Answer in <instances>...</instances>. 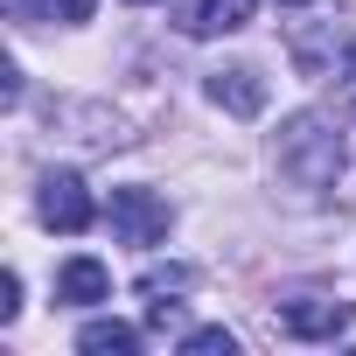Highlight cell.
Returning <instances> with one entry per match:
<instances>
[{"instance_id":"obj_5","label":"cell","mask_w":356,"mask_h":356,"mask_svg":"<svg viewBox=\"0 0 356 356\" xmlns=\"http://www.w3.org/2000/svg\"><path fill=\"white\" fill-rule=\"evenodd\" d=\"M210 105H224L238 119H259L266 112V77L252 63H224V70H210Z\"/></svg>"},{"instance_id":"obj_8","label":"cell","mask_w":356,"mask_h":356,"mask_svg":"<svg viewBox=\"0 0 356 356\" xmlns=\"http://www.w3.org/2000/svg\"><path fill=\"white\" fill-rule=\"evenodd\" d=\"M77 349L84 356H140V328H126V321H84Z\"/></svg>"},{"instance_id":"obj_4","label":"cell","mask_w":356,"mask_h":356,"mask_svg":"<svg viewBox=\"0 0 356 356\" xmlns=\"http://www.w3.org/2000/svg\"><path fill=\"white\" fill-rule=\"evenodd\" d=\"M280 328L300 335V342H335L349 328V300H328V293H293L280 300Z\"/></svg>"},{"instance_id":"obj_7","label":"cell","mask_w":356,"mask_h":356,"mask_svg":"<svg viewBox=\"0 0 356 356\" xmlns=\"http://www.w3.org/2000/svg\"><path fill=\"white\" fill-rule=\"evenodd\" d=\"M56 300H63V307H98V300H112V273H105L98 259H70V266L56 273Z\"/></svg>"},{"instance_id":"obj_2","label":"cell","mask_w":356,"mask_h":356,"mask_svg":"<svg viewBox=\"0 0 356 356\" xmlns=\"http://www.w3.org/2000/svg\"><path fill=\"white\" fill-rule=\"evenodd\" d=\"M35 217L49 224V231H63V238H77V231H91V189H84V175H70V168H56V175H42V189H35Z\"/></svg>"},{"instance_id":"obj_14","label":"cell","mask_w":356,"mask_h":356,"mask_svg":"<svg viewBox=\"0 0 356 356\" xmlns=\"http://www.w3.org/2000/svg\"><path fill=\"white\" fill-rule=\"evenodd\" d=\"M133 8H147V0H133Z\"/></svg>"},{"instance_id":"obj_3","label":"cell","mask_w":356,"mask_h":356,"mask_svg":"<svg viewBox=\"0 0 356 356\" xmlns=\"http://www.w3.org/2000/svg\"><path fill=\"white\" fill-rule=\"evenodd\" d=\"M105 217H112V238L133 245V252H147V245L168 238V203L154 189H112V210Z\"/></svg>"},{"instance_id":"obj_11","label":"cell","mask_w":356,"mask_h":356,"mask_svg":"<svg viewBox=\"0 0 356 356\" xmlns=\"http://www.w3.org/2000/svg\"><path fill=\"white\" fill-rule=\"evenodd\" d=\"M182 349L189 356H238V335L231 328H196V335H182Z\"/></svg>"},{"instance_id":"obj_10","label":"cell","mask_w":356,"mask_h":356,"mask_svg":"<svg viewBox=\"0 0 356 356\" xmlns=\"http://www.w3.org/2000/svg\"><path fill=\"white\" fill-rule=\"evenodd\" d=\"M98 0H8L15 22H91Z\"/></svg>"},{"instance_id":"obj_1","label":"cell","mask_w":356,"mask_h":356,"mask_svg":"<svg viewBox=\"0 0 356 356\" xmlns=\"http://www.w3.org/2000/svg\"><path fill=\"white\" fill-rule=\"evenodd\" d=\"M349 126L335 119V112H300L286 133H280V175L293 189H314V196H356L349 189V175H342V161H349Z\"/></svg>"},{"instance_id":"obj_12","label":"cell","mask_w":356,"mask_h":356,"mask_svg":"<svg viewBox=\"0 0 356 356\" xmlns=\"http://www.w3.org/2000/svg\"><path fill=\"white\" fill-rule=\"evenodd\" d=\"M22 314V273H8V286H0V321Z\"/></svg>"},{"instance_id":"obj_6","label":"cell","mask_w":356,"mask_h":356,"mask_svg":"<svg viewBox=\"0 0 356 356\" xmlns=\"http://www.w3.org/2000/svg\"><path fill=\"white\" fill-rule=\"evenodd\" d=\"M252 22V0H182L175 8V29L182 35H231Z\"/></svg>"},{"instance_id":"obj_9","label":"cell","mask_w":356,"mask_h":356,"mask_svg":"<svg viewBox=\"0 0 356 356\" xmlns=\"http://www.w3.org/2000/svg\"><path fill=\"white\" fill-rule=\"evenodd\" d=\"M189 286H196V273H189V266H154V273L140 280V293H147V314H154V321H168V307H175L168 293H189Z\"/></svg>"},{"instance_id":"obj_13","label":"cell","mask_w":356,"mask_h":356,"mask_svg":"<svg viewBox=\"0 0 356 356\" xmlns=\"http://www.w3.org/2000/svg\"><path fill=\"white\" fill-rule=\"evenodd\" d=\"M286 8H307V0H286Z\"/></svg>"}]
</instances>
